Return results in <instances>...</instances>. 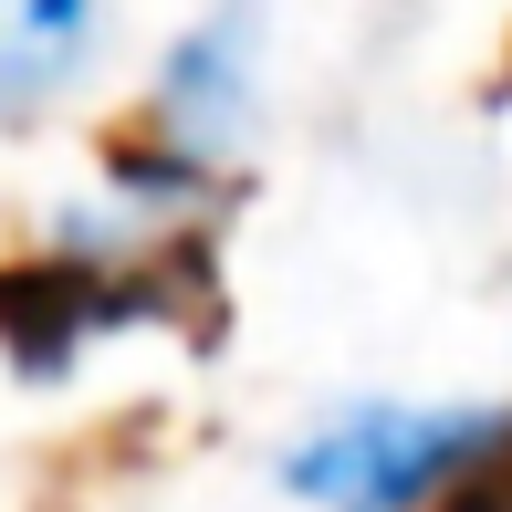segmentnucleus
<instances>
[{"label": "nucleus", "instance_id": "nucleus-1", "mask_svg": "<svg viewBox=\"0 0 512 512\" xmlns=\"http://www.w3.org/2000/svg\"><path fill=\"white\" fill-rule=\"evenodd\" d=\"M502 418H366V429L324 439L314 460H293V481L304 492H335L345 512H398L418 502L429 481H460L471 460L502 450Z\"/></svg>", "mask_w": 512, "mask_h": 512}, {"label": "nucleus", "instance_id": "nucleus-2", "mask_svg": "<svg viewBox=\"0 0 512 512\" xmlns=\"http://www.w3.org/2000/svg\"><path fill=\"white\" fill-rule=\"evenodd\" d=\"M105 304H95V283H84L74 262H32V272H0V335L21 345L32 366H53L63 345L84 335Z\"/></svg>", "mask_w": 512, "mask_h": 512}, {"label": "nucleus", "instance_id": "nucleus-3", "mask_svg": "<svg viewBox=\"0 0 512 512\" xmlns=\"http://www.w3.org/2000/svg\"><path fill=\"white\" fill-rule=\"evenodd\" d=\"M95 21V0H21V63H63Z\"/></svg>", "mask_w": 512, "mask_h": 512}, {"label": "nucleus", "instance_id": "nucleus-4", "mask_svg": "<svg viewBox=\"0 0 512 512\" xmlns=\"http://www.w3.org/2000/svg\"><path fill=\"white\" fill-rule=\"evenodd\" d=\"M460 481H471V492H460L450 512H512V439H502L492 460H471V471H460Z\"/></svg>", "mask_w": 512, "mask_h": 512}]
</instances>
